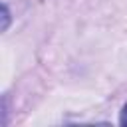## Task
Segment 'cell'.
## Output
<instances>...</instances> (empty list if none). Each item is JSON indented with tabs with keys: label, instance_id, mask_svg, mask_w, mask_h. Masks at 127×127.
<instances>
[{
	"label": "cell",
	"instance_id": "1",
	"mask_svg": "<svg viewBox=\"0 0 127 127\" xmlns=\"http://www.w3.org/2000/svg\"><path fill=\"white\" fill-rule=\"evenodd\" d=\"M2 32H6L8 30V26H10V10H8V6L6 4H2Z\"/></svg>",
	"mask_w": 127,
	"mask_h": 127
},
{
	"label": "cell",
	"instance_id": "2",
	"mask_svg": "<svg viewBox=\"0 0 127 127\" xmlns=\"http://www.w3.org/2000/svg\"><path fill=\"white\" fill-rule=\"evenodd\" d=\"M119 123L121 125H127V103L123 105V109H121V117H119Z\"/></svg>",
	"mask_w": 127,
	"mask_h": 127
}]
</instances>
